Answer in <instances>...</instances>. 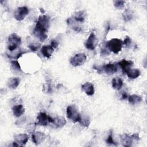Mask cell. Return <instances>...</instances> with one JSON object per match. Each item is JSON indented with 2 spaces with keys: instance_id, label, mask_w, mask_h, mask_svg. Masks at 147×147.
I'll return each mask as SVG.
<instances>
[{
  "instance_id": "obj_23",
  "label": "cell",
  "mask_w": 147,
  "mask_h": 147,
  "mask_svg": "<svg viewBox=\"0 0 147 147\" xmlns=\"http://www.w3.org/2000/svg\"><path fill=\"white\" fill-rule=\"evenodd\" d=\"M128 100L130 103L132 105H136L140 103L142 101V98L140 95L133 94L128 96Z\"/></svg>"
},
{
  "instance_id": "obj_14",
  "label": "cell",
  "mask_w": 147,
  "mask_h": 147,
  "mask_svg": "<svg viewBox=\"0 0 147 147\" xmlns=\"http://www.w3.org/2000/svg\"><path fill=\"white\" fill-rule=\"evenodd\" d=\"M118 64L120 66L123 73H126V71L129 70L133 65V62L131 60H126L125 59H123L119 61Z\"/></svg>"
},
{
  "instance_id": "obj_8",
  "label": "cell",
  "mask_w": 147,
  "mask_h": 147,
  "mask_svg": "<svg viewBox=\"0 0 147 147\" xmlns=\"http://www.w3.org/2000/svg\"><path fill=\"white\" fill-rule=\"evenodd\" d=\"M97 45V39L94 33H91L84 43L85 47L89 50H94Z\"/></svg>"
},
{
  "instance_id": "obj_29",
  "label": "cell",
  "mask_w": 147,
  "mask_h": 147,
  "mask_svg": "<svg viewBox=\"0 0 147 147\" xmlns=\"http://www.w3.org/2000/svg\"><path fill=\"white\" fill-rule=\"evenodd\" d=\"M125 3L124 1H114V6L117 9H122L124 7Z\"/></svg>"
},
{
  "instance_id": "obj_16",
  "label": "cell",
  "mask_w": 147,
  "mask_h": 147,
  "mask_svg": "<svg viewBox=\"0 0 147 147\" xmlns=\"http://www.w3.org/2000/svg\"><path fill=\"white\" fill-rule=\"evenodd\" d=\"M56 128H62L66 123V121L62 117H57L53 118V122L51 123Z\"/></svg>"
},
{
  "instance_id": "obj_12",
  "label": "cell",
  "mask_w": 147,
  "mask_h": 147,
  "mask_svg": "<svg viewBox=\"0 0 147 147\" xmlns=\"http://www.w3.org/2000/svg\"><path fill=\"white\" fill-rule=\"evenodd\" d=\"M14 141L19 144L21 146L25 145L29 140V137L26 134L20 133L14 136Z\"/></svg>"
},
{
  "instance_id": "obj_24",
  "label": "cell",
  "mask_w": 147,
  "mask_h": 147,
  "mask_svg": "<svg viewBox=\"0 0 147 147\" xmlns=\"http://www.w3.org/2000/svg\"><path fill=\"white\" fill-rule=\"evenodd\" d=\"M27 52H28V51L26 50L20 49L19 50L18 49L17 51V52L14 55H10V54H8V53H6V55L8 56V57H9V58L13 59H18L22 55H24V54H25V53H26Z\"/></svg>"
},
{
  "instance_id": "obj_26",
  "label": "cell",
  "mask_w": 147,
  "mask_h": 147,
  "mask_svg": "<svg viewBox=\"0 0 147 147\" xmlns=\"http://www.w3.org/2000/svg\"><path fill=\"white\" fill-rule=\"evenodd\" d=\"M133 13L132 11L129 9H127L126 10H125V11L123 13V14H122L123 20L126 22L131 20L133 18Z\"/></svg>"
},
{
  "instance_id": "obj_3",
  "label": "cell",
  "mask_w": 147,
  "mask_h": 147,
  "mask_svg": "<svg viewBox=\"0 0 147 147\" xmlns=\"http://www.w3.org/2000/svg\"><path fill=\"white\" fill-rule=\"evenodd\" d=\"M66 114L68 119L74 123L79 121L81 115L79 113L77 109L74 105H69L67 107Z\"/></svg>"
},
{
  "instance_id": "obj_28",
  "label": "cell",
  "mask_w": 147,
  "mask_h": 147,
  "mask_svg": "<svg viewBox=\"0 0 147 147\" xmlns=\"http://www.w3.org/2000/svg\"><path fill=\"white\" fill-rule=\"evenodd\" d=\"M106 143L110 144V145H117V143L114 141L113 137V133L112 131H111L110 134L109 135V136L107 137L106 140Z\"/></svg>"
},
{
  "instance_id": "obj_4",
  "label": "cell",
  "mask_w": 147,
  "mask_h": 147,
  "mask_svg": "<svg viewBox=\"0 0 147 147\" xmlns=\"http://www.w3.org/2000/svg\"><path fill=\"white\" fill-rule=\"evenodd\" d=\"M49 17L47 15H42L39 16L37 22L36 27L41 29L47 32L49 27Z\"/></svg>"
},
{
  "instance_id": "obj_7",
  "label": "cell",
  "mask_w": 147,
  "mask_h": 147,
  "mask_svg": "<svg viewBox=\"0 0 147 147\" xmlns=\"http://www.w3.org/2000/svg\"><path fill=\"white\" fill-rule=\"evenodd\" d=\"M28 13L29 9L26 6L19 7L16 10L14 14V17L16 20L21 21L25 18V17L28 15Z\"/></svg>"
},
{
  "instance_id": "obj_31",
  "label": "cell",
  "mask_w": 147,
  "mask_h": 147,
  "mask_svg": "<svg viewBox=\"0 0 147 147\" xmlns=\"http://www.w3.org/2000/svg\"><path fill=\"white\" fill-rule=\"evenodd\" d=\"M110 53V51L108 49L107 47H103L100 49V55L102 56H108Z\"/></svg>"
},
{
  "instance_id": "obj_32",
  "label": "cell",
  "mask_w": 147,
  "mask_h": 147,
  "mask_svg": "<svg viewBox=\"0 0 147 147\" xmlns=\"http://www.w3.org/2000/svg\"><path fill=\"white\" fill-rule=\"evenodd\" d=\"M40 47V44H38V45H37V44H30V45H28V48L30 49V51H32L33 52L37 51L39 49Z\"/></svg>"
},
{
  "instance_id": "obj_30",
  "label": "cell",
  "mask_w": 147,
  "mask_h": 147,
  "mask_svg": "<svg viewBox=\"0 0 147 147\" xmlns=\"http://www.w3.org/2000/svg\"><path fill=\"white\" fill-rule=\"evenodd\" d=\"M131 44V40L129 36H126L123 41H122V45L126 48H129Z\"/></svg>"
},
{
  "instance_id": "obj_6",
  "label": "cell",
  "mask_w": 147,
  "mask_h": 147,
  "mask_svg": "<svg viewBox=\"0 0 147 147\" xmlns=\"http://www.w3.org/2000/svg\"><path fill=\"white\" fill-rule=\"evenodd\" d=\"M95 69H96L98 71L100 70L102 72H104L107 74H113L115 73L117 71V65L114 64H107L104 65H102L101 67H96V68H94Z\"/></svg>"
},
{
  "instance_id": "obj_19",
  "label": "cell",
  "mask_w": 147,
  "mask_h": 147,
  "mask_svg": "<svg viewBox=\"0 0 147 147\" xmlns=\"http://www.w3.org/2000/svg\"><path fill=\"white\" fill-rule=\"evenodd\" d=\"M20 79L17 77H12L8 79L7 82V87L11 89H16L20 84Z\"/></svg>"
},
{
  "instance_id": "obj_10",
  "label": "cell",
  "mask_w": 147,
  "mask_h": 147,
  "mask_svg": "<svg viewBox=\"0 0 147 147\" xmlns=\"http://www.w3.org/2000/svg\"><path fill=\"white\" fill-rule=\"evenodd\" d=\"M49 122V115L45 113L41 112L37 117V122L36 125L40 126H47Z\"/></svg>"
},
{
  "instance_id": "obj_21",
  "label": "cell",
  "mask_w": 147,
  "mask_h": 147,
  "mask_svg": "<svg viewBox=\"0 0 147 147\" xmlns=\"http://www.w3.org/2000/svg\"><path fill=\"white\" fill-rule=\"evenodd\" d=\"M111 84L113 88L117 90H119L123 86V82L120 78L116 77L113 79L111 81Z\"/></svg>"
},
{
  "instance_id": "obj_18",
  "label": "cell",
  "mask_w": 147,
  "mask_h": 147,
  "mask_svg": "<svg viewBox=\"0 0 147 147\" xmlns=\"http://www.w3.org/2000/svg\"><path fill=\"white\" fill-rule=\"evenodd\" d=\"M12 111L15 117H20L25 113V109L22 105H16L12 107Z\"/></svg>"
},
{
  "instance_id": "obj_15",
  "label": "cell",
  "mask_w": 147,
  "mask_h": 147,
  "mask_svg": "<svg viewBox=\"0 0 147 147\" xmlns=\"http://www.w3.org/2000/svg\"><path fill=\"white\" fill-rule=\"evenodd\" d=\"M33 34L37 37L41 41H43L47 38V32L44 31L38 28L35 27L33 30Z\"/></svg>"
},
{
  "instance_id": "obj_17",
  "label": "cell",
  "mask_w": 147,
  "mask_h": 147,
  "mask_svg": "<svg viewBox=\"0 0 147 147\" xmlns=\"http://www.w3.org/2000/svg\"><path fill=\"white\" fill-rule=\"evenodd\" d=\"M41 51L44 57L49 58L53 53L54 51V48L51 46V45H44L42 47Z\"/></svg>"
},
{
  "instance_id": "obj_1",
  "label": "cell",
  "mask_w": 147,
  "mask_h": 147,
  "mask_svg": "<svg viewBox=\"0 0 147 147\" xmlns=\"http://www.w3.org/2000/svg\"><path fill=\"white\" fill-rule=\"evenodd\" d=\"M21 44V38L16 33L11 34L7 39V49L12 52L17 49Z\"/></svg>"
},
{
  "instance_id": "obj_11",
  "label": "cell",
  "mask_w": 147,
  "mask_h": 147,
  "mask_svg": "<svg viewBox=\"0 0 147 147\" xmlns=\"http://www.w3.org/2000/svg\"><path fill=\"white\" fill-rule=\"evenodd\" d=\"M121 144L123 146L129 147L132 145L133 141H134L132 136H129L126 133H124L120 136Z\"/></svg>"
},
{
  "instance_id": "obj_20",
  "label": "cell",
  "mask_w": 147,
  "mask_h": 147,
  "mask_svg": "<svg viewBox=\"0 0 147 147\" xmlns=\"http://www.w3.org/2000/svg\"><path fill=\"white\" fill-rule=\"evenodd\" d=\"M125 74H126V75L129 78L131 79H136L137 78H138L140 75L141 72L138 69L130 68L129 70H127L126 71V72Z\"/></svg>"
},
{
  "instance_id": "obj_13",
  "label": "cell",
  "mask_w": 147,
  "mask_h": 147,
  "mask_svg": "<svg viewBox=\"0 0 147 147\" xmlns=\"http://www.w3.org/2000/svg\"><path fill=\"white\" fill-rule=\"evenodd\" d=\"M82 89L87 95L89 96H92L95 92L94 85L89 82H86L82 84Z\"/></svg>"
},
{
  "instance_id": "obj_25",
  "label": "cell",
  "mask_w": 147,
  "mask_h": 147,
  "mask_svg": "<svg viewBox=\"0 0 147 147\" xmlns=\"http://www.w3.org/2000/svg\"><path fill=\"white\" fill-rule=\"evenodd\" d=\"M74 20L78 22L83 23L85 20V14L83 11L77 12L74 16Z\"/></svg>"
},
{
  "instance_id": "obj_5",
  "label": "cell",
  "mask_w": 147,
  "mask_h": 147,
  "mask_svg": "<svg viewBox=\"0 0 147 147\" xmlns=\"http://www.w3.org/2000/svg\"><path fill=\"white\" fill-rule=\"evenodd\" d=\"M86 59L87 56L85 53H77L70 59L69 62L73 67H78L83 65L86 61Z\"/></svg>"
},
{
  "instance_id": "obj_33",
  "label": "cell",
  "mask_w": 147,
  "mask_h": 147,
  "mask_svg": "<svg viewBox=\"0 0 147 147\" xmlns=\"http://www.w3.org/2000/svg\"><path fill=\"white\" fill-rule=\"evenodd\" d=\"M51 46L55 49V48H56L58 45H59V42L56 40H52L51 41Z\"/></svg>"
},
{
  "instance_id": "obj_34",
  "label": "cell",
  "mask_w": 147,
  "mask_h": 147,
  "mask_svg": "<svg viewBox=\"0 0 147 147\" xmlns=\"http://www.w3.org/2000/svg\"><path fill=\"white\" fill-rule=\"evenodd\" d=\"M128 95L126 92H123L122 93V96H121V99H126L127 98H128Z\"/></svg>"
},
{
  "instance_id": "obj_27",
  "label": "cell",
  "mask_w": 147,
  "mask_h": 147,
  "mask_svg": "<svg viewBox=\"0 0 147 147\" xmlns=\"http://www.w3.org/2000/svg\"><path fill=\"white\" fill-rule=\"evenodd\" d=\"M82 125L85 126V127H88L90 124V120L88 118L86 117H82V115H80V119L78 121Z\"/></svg>"
},
{
  "instance_id": "obj_2",
  "label": "cell",
  "mask_w": 147,
  "mask_h": 147,
  "mask_svg": "<svg viewBox=\"0 0 147 147\" xmlns=\"http://www.w3.org/2000/svg\"><path fill=\"white\" fill-rule=\"evenodd\" d=\"M106 47L110 52L114 53H118L122 50V41L120 39L114 38L109 40L106 43Z\"/></svg>"
},
{
  "instance_id": "obj_9",
  "label": "cell",
  "mask_w": 147,
  "mask_h": 147,
  "mask_svg": "<svg viewBox=\"0 0 147 147\" xmlns=\"http://www.w3.org/2000/svg\"><path fill=\"white\" fill-rule=\"evenodd\" d=\"M45 138V134L41 131H34L32 134V140L36 145H38L42 142Z\"/></svg>"
},
{
  "instance_id": "obj_22",
  "label": "cell",
  "mask_w": 147,
  "mask_h": 147,
  "mask_svg": "<svg viewBox=\"0 0 147 147\" xmlns=\"http://www.w3.org/2000/svg\"><path fill=\"white\" fill-rule=\"evenodd\" d=\"M10 68L11 71L14 73H20L22 72L20 63L17 60H12L10 62Z\"/></svg>"
}]
</instances>
